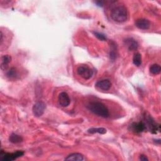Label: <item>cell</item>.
I'll list each match as a JSON object with an SVG mask.
<instances>
[{"instance_id": "14", "label": "cell", "mask_w": 161, "mask_h": 161, "mask_svg": "<svg viewBox=\"0 0 161 161\" xmlns=\"http://www.w3.org/2000/svg\"><path fill=\"white\" fill-rule=\"evenodd\" d=\"M10 142L13 143H20L23 141V138L19 135L15 134V133H12L9 138Z\"/></svg>"}, {"instance_id": "8", "label": "cell", "mask_w": 161, "mask_h": 161, "mask_svg": "<svg viewBox=\"0 0 161 161\" xmlns=\"http://www.w3.org/2000/svg\"><path fill=\"white\" fill-rule=\"evenodd\" d=\"M135 26L141 30H147L150 28V22L145 18L138 19L135 21Z\"/></svg>"}, {"instance_id": "17", "label": "cell", "mask_w": 161, "mask_h": 161, "mask_svg": "<svg viewBox=\"0 0 161 161\" xmlns=\"http://www.w3.org/2000/svg\"><path fill=\"white\" fill-rule=\"evenodd\" d=\"M11 60H12V57L10 55H3L2 57V60H1L2 69H3V67L7 66L11 62Z\"/></svg>"}, {"instance_id": "9", "label": "cell", "mask_w": 161, "mask_h": 161, "mask_svg": "<svg viewBox=\"0 0 161 161\" xmlns=\"http://www.w3.org/2000/svg\"><path fill=\"white\" fill-rule=\"evenodd\" d=\"M125 43L129 50H132V51L135 50L137 49V48L138 47V42L132 38L127 39L125 40Z\"/></svg>"}, {"instance_id": "10", "label": "cell", "mask_w": 161, "mask_h": 161, "mask_svg": "<svg viewBox=\"0 0 161 161\" xmlns=\"http://www.w3.org/2000/svg\"><path fill=\"white\" fill-rule=\"evenodd\" d=\"M131 130L135 133H140L143 132L145 128V125L143 122H138V123H133L130 125Z\"/></svg>"}, {"instance_id": "4", "label": "cell", "mask_w": 161, "mask_h": 161, "mask_svg": "<svg viewBox=\"0 0 161 161\" xmlns=\"http://www.w3.org/2000/svg\"><path fill=\"white\" fill-rule=\"evenodd\" d=\"M23 155H24V152L20 150H18L13 153H5L3 151H2L1 159L2 160H3V161H13L23 156Z\"/></svg>"}, {"instance_id": "2", "label": "cell", "mask_w": 161, "mask_h": 161, "mask_svg": "<svg viewBox=\"0 0 161 161\" xmlns=\"http://www.w3.org/2000/svg\"><path fill=\"white\" fill-rule=\"evenodd\" d=\"M113 20L118 23H123L127 20L128 12L125 7L118 5L113 8L110 14Z\"/></svg>"}, {"instance_id": "11", "label": "cell", "mask_w": 161, "mask_h": 161, "mask_svg": "<svg viewBox=\"0 0 161 161\" xmlns=\"http://www.w3.org/2000/svg\"><path fill=\"white\" fill-rule=\"evenodd\" d=\"M147 122L148 127L150 128L152 133H156L157 131H158L160 130V126L158 125L151 117H148L147 118Z\"/></svg>"}, {"instance_id": "7", "label": "cell", "mask_w": 161, "mask_h": 161, "mask_svg": "<svg viewBox=\"0 0 161 161\" xmlns=\"http://www.w3.org/2000/svg\"><path fill=\"white\" fill-rule=\"evenodd\" d=\"M95 86L101 90L108 91L111 88L112 83L109 79H103L98 81L96 83Z\"/></svg>"}, {"instance_id": "6", "label": "cell", "mask_w": 161, "mask_h": 161, "mask_svg": "<svg viewBox=\"0 0 161 161\" xmlns=\"http://www.w3.org/2000/svg\"><path fill=\"white\" fill-rule=\"evenodd\" d=\"M58 100L60 105L63 107L68 106L70 103V98L66 92L60 93L59 95Z\"/></svg>"}, {"instance_id": "1", "label": "cell", "mask_w": 161, "mask_h": 161, "mask_svg": "<svg viewBox=\"0 0 161 161\" xmlns=\"http://www.w3.org/2000/svg\"><path fill=\"white\" fill-rule=\"evenodd\" d=\"M87 108L95 115L103 118H108L110 115L108 108L101 102H91L87 105Z\"/></svg>"}, {"instance_id": "20", "label": "cell", "mask_w": 161, "mask_h": 161, "mask_svg": "<svg viewBox=\"0 0 161 161\" xmlns=\"http://www.w3.org/2000/svg\"><path fill=\"white\" fill-rule=\"evenodd\" d=\"M93 34L95 35V37H96L99 40H100L101 41H105L107 39L106 35L102 33L98 32H94Z\"/></svg>"}, {"instance_id": "15", "label": "cell", "mask_w": 161, "mask_h": 161, "mask_svg": "<svg viewBox=\"0 0 161 161\" xmlns=\"http://www.w3.org/2000/svg\"><path fill=\"white\" fill-rule=\"evenodd\" d=\"M107 132L106 129L105 128H91L88 130V132L90 133H100V134H105Z\"/></svg>"}, {"instance_id": "21", "label": "cell", "mask_w": 161, "mask_h": 161, "mask_svg": "<svg viewBox=\"0 0 161 161\" xmlns=\"http://www.w3.org/2000/svg\"><path fill=\"white\" fill-rule=\"evenodd\" d=\"M139 159H140V160H142V161H146V160H148V158L147 157V156H146V155H143V154L140 155Z\"/></svg>"}, {"instance_id": "16", "label": "cell", "mask_w": 161, "mask_h": 161, "mask_svg": "<svg viewBox=\"0 0 161 161\" xmlns=\"http://www.w3.org/2000/svg\"><path fill=\"white\" fill-rule=\"evenodd\" d=\"M150 72L151 74H153V75H157L158 74H160V71H161V67L158 64H153L150 67Z\"/></svg>"}, {"instance_id": "18", "label": "cell", "mask_w": 161, "mask_h": 161, "mask_svg": "<svg viewBox=\"0 0 161 161\" xmlns=\"http://www.w3.org/2000/svg\"><path fill=\"white\" fill-rule=\"evenodd\" d=\"M133 62L137 66H140L142 64V56L140 53H136L134 54Z\"/></svg>"}, {"instance_id": "5", "label": "cell", "mask_w": 161, "mask_h": 161, "mask_svg": "<svg viewBox=\"0 0 161 161\" xmlns=\"http://www.w3.org/2000/svg\"><path fill=\"white\" fill-rule=\"evenodd\" d=\"M46 108V105L43 101H38L33 106L32 111L34 115L37 117H41Z\"/></svg>"}, {"instance_id": "3", "label": "cell", "mask_w": 161, "mask_h": 161, "mask_svg": "<svg viewBox=\"0 0 161 161\" xmlns=\"http://www.w3.org/2000/svg\"><path fill=\"white\" fill-rule=\"evenodd\" d=\"M77 72L78 75L86 80L90 79L93 75V71L87 65L79 66L77 69Z\"/></svg>"}, {"instance_id": "22", "label": "cell", "mask_w": 161, "mask_h": 161, "mask_svg": "<svg viewBox=\"0 0 161 161\" xmlns=\"http://www.w3.org/2000/svg\"><path fill=\"white\" fill-rule=\"evenodd\" d=\"M95 3H96L98 6L101 7H103V5H104V2H103V1H98V2H95Z\"/></svg>"}, {"instance_id": "19", "label": "cell", "mask_w": 161, "mask_h": 161, "mask_svg": "<svg viewBox=\"0 0 161 161\" xmlns=\"http://www.w3.org/2000/svg\"><path fill=\"white\" fill-rule=\"evenodd\" d=\"M7 75L8 77H9L10 79H15L16 78V77L18 75V73H17V70L15 68L12 67L11 68L7 73Z\"/></svg>"}, {"instance_id": "12", "label": "cell", "mask_w": 161, "mask_h": 161, "mask_svg": "<svg viewBox=\"0 0 161 161\" xmlns=\"http://www.w3.org/2000/svg\"><path fill=\"white\" fill-rule=\"evenodd\" d=\"M84 158V156L79 153H73L70 154L69 155H68L65 160H78V161H81L83 160Z\"/></svg>"}, {"instance_id": "13", "label": "cell", "mask_w": 161, "mask_h": 161, "mask_svg": "<svg viewBox=\"0 0 161 161\" xmlns=\"http://www.w3.org/2000/svg\"><path fill=\"white\" fill-rule=\"evenodd\" d=\"M117 46L115 42H112L111 44V50L110 52V57L113 61L117 59Z\"/></svg>"}]
</instances>
